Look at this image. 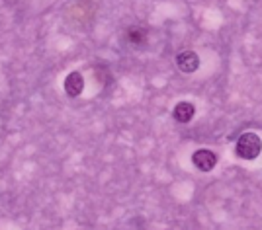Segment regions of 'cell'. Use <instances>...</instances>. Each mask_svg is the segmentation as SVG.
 <instances>
[{
  "label": "cell",
  "instance_id": "cell-5",
  "mask_svg": "<svg viewBox=\"0 0 262 230\" xmlns=\"http://www.w3.org/2000/svg\"><path fill=\"white\" fill-rule=\"evenodd\" d=\"M194 113H196V110H194V106L190 101H180V104H176L172 115H174V119L178 123H188V121H192Z\"/></svg>",
  "mask_w": 262,
  "mask_h": 230
},
{
  "label": "cell",
  "instance_id": "cell-3",
  "mask_svg": "<svg viewBox=\"0 0 262 230\" xmlns=\"http://www.w3.org/2000/svg\"><path fill=\"white\" fill-rule=\"evenodd\" d=\"M176 65H178V68L182 72L192 74V72H196L198 66H200V57L194 51H182V53H178V57H176Z\"/></svg>",
  "mask_w": 262,
  "mask_h": 230
},
{
  "label": "cell",
  "instance_id": "cell-2",
  "mask_svg": "<svg viewBox=\"0 0 262 230\" xmlns=\"http://www.w3.org/2000/svg\"><path fill=\"white\" fill-rule=\"evenodd\" d=\"M192 162L196 166L198 170H202V172H209V170H213L215 164H217V156L208 150V148H202V150H196L194 156H192Z\"/></svg>",
  "mask_w": 262,
  "mask_h": 230
},
{
  "label": "cell",
  "instance_id": "cell-6",
  "mask_svg": "<svg viewBox=\"0 0 262 230\" xmlns=\"http://www.w3.org/2000/svg\"><path fill=\"white\" fill-rule=\"evenodd\" d=\"M127 39L135 45L145 43V33H143V30H139V28H131L129 32H127Z\"/></svg>",
  "mask_w": 262,
  "mask_h": 230
},
{
  "label": "cell",
  "instance_id": "cell-1",
  "mask_svg": "<svg viewBox=\"0 0 262 230\" xmlns=\"http://www.w3.org/2000/svg\"><path fill=\"white\" fill-rule=\"evenodd\" d=\"M237 154L243 160H254L262 152V141L256 133H243L237 141Z\"/></svg>",
  "mask_w": 262,
  "mask_h": 230
},
{
  "label": "cell",
  "instance_id": "cell-4",
  "mask_svg": "<svg viewBox=\"0 0 262 230\" xmlns=\"http://www.w3.org/2000/svg\"><path fill=\"white\" fill-rule=\"evenodd\" d=\"M84 90V78L80 72H71L69 76L65 78V92L71 96V98H77L82 94Z\"/></svg>",
  "mask_w": 262,
  "mask_h": 230
}]
</instances>
